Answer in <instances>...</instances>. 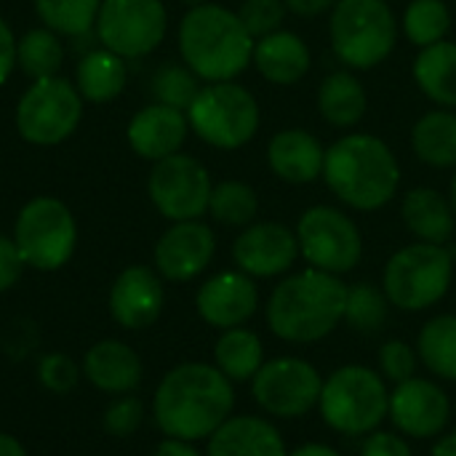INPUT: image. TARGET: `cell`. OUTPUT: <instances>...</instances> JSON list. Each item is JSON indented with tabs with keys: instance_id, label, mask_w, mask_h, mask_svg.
I'll return each mask as SVG.
<instances>
[{
	"instance_id": "1",
	"label": "cell",
	"mask_w": 456,
	"mask_h": 456,
	"mask_svg": "<svg viewBox=\"0 0 456 456\" xmlns=\"http://www.w3.org/2000/svg\"><path fill=\"white\" fill-rule=\"evenodd\" d=\"M232 382L208 363H179L155 387L152 419L166 438L203 441L232 417Z\"/></svg>"
},
{
	"instance_id": "2",
	"label": "cell",
	"mask_w": 456,
	"mask_h": 456,
	"mask_svg": "<svg viewBox=\"0 0 456 456\" xmlns=\"http://www.w3.org/2000/svg\"><path fill=\"white\" fill-rule=\"evenodd\" d=\"M347 286L323 270H305L275 286L267 302V326L278 339L310 345L345 321Z\"/></svg>"
},
{
	"instance_id": "3",
	"label": "cell",
	"mask_w": 456,
	"mask_h": 456,
	"mask_svg": "<svg viewBox=\"0 0 456 456\" xmlns=\"http://www.w3.org/2000/svg\"><path fill=\"white\" fill-rule=\"evenodd\" d=\"M323 176L342 203L358 211H374L393 200L401 171L393 150L382 139L353 134L326 150Z\"/></svg>"
},
{
	"instance_id": "4",
	"label": "cell",
	"mask_w": 456,
	"mask_h": 456,
	"mask_svg": "<svg viewBox=\"0 0 456 456\" xmlns=\"http://www.w3.org/2000/svg\"><path fill=\"white\" fill-rule=\"evenodd\" d=\"M179 48L195 75L222 83L246 69L254 56V37L238 13L203 3L182 19Z\"/></svg>"
},
{
	"instance_id": "5",
	"label": "cell",
	"mask_w": 456,
	"mask_h": 456,
	"mask_svg": "<svg viewBox=\"0 0 456 456\" xmlns=\"http://www.w3.org/2000/svg\"><path fill=\"white\" fill-rule=\"evenodd\" d=\"M318 409L331 430L342 436H369L385 422L390 393L377 371L366 366H342L323 382Z\"/></svg>"
},
{
	"instance_id": "6",
	"label": "cell",
	"mask_w": 456,
	"mask_h": 456,
	"mask_svg": "<svg viewBox=\"0 0 456 456\" xmlns=\"http://www.w3.org/2000/svg\"><path fill=\"white\" fill-rule=\"evenodd\" d=\"M454 278V259L444 246L414 243L393 254L385 267V294L393 307L419 313L438 305Z\"/></svg>"
},
{
	"instance_id": "7",
	"label": "cell",
	"mask_w": 456,
	"mask_h": 456,
	"mask_svg": "<svg viewBox=\"0 0 456 456\" xmlns=\"http://www.w3.org/2000/svg\"><path fill=\"white\" fill-rule=\"evenodd\" d=\"M334 53L355 67L369 69L385 61L395 45V16L385 0H337L331 13Z\"/></svg>"
},
{
	"instance_id": "8",
	"label": "cell",
	"mask_w": 456,
	"mask_h": 456,
	"mask_svg": "<svg viewBox=\"0 0 456 456\" xmlns=\"http://www.w3.org/2000/svg\"><path fill=\"white\" fill-rule=\"evenodd\" d=\"M13 243L27 267L40 273L61 270L77 246L75 216L56 198H35L16 216Z\"/></svg>"
},
{
	"instance_id": "9",
	"label": "cell",
	"mask_w": 456,
	"mask_h": 456,
	"mask_svg": "<svg viewBox=\"0 0 456 456\" xmlns=\"http://www.w3.org/2000/svg\"><path fill=\"white\" fill-rule=\"evenodd\" d=\"M187 112L192 131L219 150H235L246 144L259 128L256 99L243 86L230 80L200 88Z\"/></svg>"
},
{
	"instance_id": "10",
	"label": "cell",
	"mask_w": 456,
	"mask_h": 456,
	"mask_svg": "<svg viewBox=\"0 0 456 456\" xmlns=\"http://www.w3.org/2000/svg\"><path fill=\"white\" fill-rule=\"evenodd\" d=\"M80 118V91L64 77L35 80L16 107V128L32 144H59L77 128Z\"/></svg>"
},
{
	"instance_id": "11",
	"label": "cell",
	"mask_w": 456,
	"mask_h": 456,
	"mask_svg": "<svg viewBox=\"0 0 456 456\" xmlns=\"http://www.w3.org/2000/svg\"><path fill=\"white\" fill-rule=\"evenodd\" d=\"M302 256L323 273H350L363 254V240L355 222L331 206H315L302 214L297 227Z\"/></svg>"
},
{
	"instance_id": "12",
	"label": "cell",
	"mask_w": 456,
	"mask_h": 456,
	"mask_svg": "<svg viewBox=\"0 0 456 456\" xmlns=\"http://www.w3.org/2000/svg\"><path fill=\"white\" fill-rule=\"evenodd\" d=\"M321 390H323V379L318 369L302 358L267 361L251 379L254 401L270 417H281V419L305 417L313 406H318Z\"/></svg>"
},
{
	"instance_id": "13",
	"label": "cell",
	"mask_w": 456,
	"mask_h": 456,
	"mask_svg": "<svg viewBox=\"0 0 456 456\" xmlns=\"http://www.w3.org/2000/svg\"><path fill=\"white\" fill-rule=\"evenodd\" d=\"M96 32L107 51L123 59L144 56L166 35V8L160 0H104Z\"/></svg>"
},
{
	"instance_id": "14",
	"label": "cell",
	"mask_w": 456,
	"mask_h": 456,
	"mask_svg": "<svg viewBox=\"0 0 456 456\" xmlns=\"http://www.w3.org/2000/svg\"><path fill=\"white\" fill-rule=\"evenodd\" d=\"M150 198L155 208L171 222H190L206 214L211 200L208 171L190 155H168L155 163L150 182Z\"/></svg>"
},
{
	"instance_id": "15",
	"label": "cell",
	"mask_w": 456,
	"mask_h": 456,
	"mask_svg": "<svg viewBox=\"0 0 456 456\" xmlns=\"http://www.w3.org/2000/svg\"><path fill=\"white\" fill-rule=\"evenodd\" d=\"M387 417L409 438H436L449 425L452 401L436 382L411 377L390 393Z\"/></svg>"
},
{
	"instance_id": "16",
	"label": "cell",
	"mask_w": 456,
	"mask_h": 456,
	"mask_svg": "<svg viewBox=\"0 0 456 456\" xmlns=\"http://www.w3.org/2000/svg\"><path fill=\"white\" fill-rule=\"evenodd\" d=\"M107 305H110L112 321L120 329L144 331L163 313V305H166L163 281L155 270L144 265H131L115 278Z\"/></svg>"
},
{
	"instance_id": "17",
	"label": "cell",
	"mask_w": 456,
	"mask_h": 456,
	"mask_svg": "<svg viewBox=\"0 0 456 456\" xmlns=\"http://www.w3.org/2000/svg\"><path fill=\"white\" fill-rule=\"evenodd\" d=\"M216 240L214 232L198 219L176 222L166 230L155 246V267L158 275L174 283H184L198 278L214 259Z\"/></svg>"
},
{
	"instance_id": "18",
	"label": "cell",
	"mask_w": 456,
	"mask_h": 456,
	"mask_svg": "<svg viewBox=\"0 0 456 456\" xmlns=\"http://www.w3.org/2000/svg\"><path fill=\"white\" fill-rule=\"evenodd\" d=\"M297 256H299L297 235L278 222L251 224L238 235L232 246L235 265L240 267V273L251 278H275L286 273Z\"/></svg>"
},
{
	"instance_id": "19",
	"label": "cell",
	"mask_w": 456,
	"mask_h": 456,
	"mask_svg": "<svg viewBox=\"0 0 456 456\" xmlns=\"http://www.w3.org/2000/svg\"><path fill=\"white\" fill-rule=\"evenodd\" d=\"M198 315L214 329L243 326L259 307V291L246 273H219L208 278L195 297Z\"/></svg>"
},
{
	"instance_id": "20",
	"label": "cell",
	"mask_w": 456,
	"mask_h": 456,
	"mask_svg": "<svg viewBox=\"0 0 456 456\" xmlns=\"http://www.w3.org/2000/svg\"><path fill=\"white\" fill-rule=\"evenodd\" d=\"M83 377L86 382L104 395H128L136 393L144 377L142 358L136 350L120 339L94 342L83 355Z\"/></svg>"
},
{
	"instance_id": "21",
	"label": "cell",
	"mask_w": 456,
	"mask_h": 456,
	"mask_svg": "<svg viewBox=\"0 0 456 456\" xmlns=\"http://www.w3.org/2000/svg\"><path fill=\"white\" fill-rule=\"evenodd\" d=\"M187 136V118L168 104H152L134 115L128 123V142L136 155L147 160H163L174 155Z\"/></svg>"
},
{
	"instance_id": "22",
	"label": "cell",
	"mask_w": 456,
	"mask_h": 456,
	"mask_svg": "<svg viewBox=\"0 0 456 456\" xmlns=\"http://www.w3.org/2000/svg\"><path fill=\"white\" fill-rule=\"evenodd\" d=\"M206 456H286L278 428L262 417H230L208 438Z\"/></svg>"
},
{
	"instance_id": "23",
	"label": "cell",
	"mask_w": 456,
	"mask_h": 456,
	"mask_svg": "<svg viewBox=\"0 0 456 456\" xmlns=\"http://www.w3.org/2000/svg\"><path fill=\"white\" fill-rule=\"evenodd\" d=\"M267 160H270V168L281 179L305 184L323 174L326 150L313 134L291 128V131H281L273 136L267 147Z\"/></svg>"
},
{
	"instance_id": "24",
	"label": "cell",
	"mask_w": 456,
	"mask_h": 456,
	"mask_svg": "<svg viewBox=\"0 0 456 456\" xmlns=\"http://www.w3.org/2000/svg\"><path fill=\"white\" fill-rule=\"evenodd\" d=\"M254 64L270 80L281 86L299 83L310 69V51L294 32H273L254 45Z\"/></svg>"
},
{
	"instance_id": "25",
	"label": "cell",
	"mask_w": 456,
	"mask_h": 456,
	"mask_svg": "<svg viewBox=\"0 0 456 456\" xmlns=\"http://www.w3.org/2000/svg\"><path fill=\"white\" fill-rule=\"evenodd\" d=\"M403 222L406 227L422 240V243H436L444 246L454 235V208L452 203L430 190V187H417L403 198Z\"/></svg>"
},
{
	"instance_id": "26",
	"label": "cell",
	"mask_w": 456,
	"mask_h": 456,
	"mask_svg": "<svg viewBox=\"0 0 456 456\" xmlns=\"http://www.w3.org/2000/svg\"><path fill=\"white\" fill-rule=\"evenodd\" d=\"M214 366L230 379V382H248L256 377V371L265 366V347L262 339L243 329H227L214 345Z\"/></svg>"
},
{
	"instance_id": "27",
	"label": "cell",
	"mask_w": 456,
	"mask_h": 456,
	"mask_svg": "<svg viewBox=\"0 0 456 456\" xmlns=\"http://www.w3.org/2000/svg\"><path fill=\"white\" fill-rule=\"evenodd\" d=\"M414 77L433 102L456 107V43L438 40L422 48L414 61Z\"/></svg>"
},
{
	"instance_id": "28",
	"label": "cell",
	"mask_w": 456,
	"mask_h": 456,
	"mask_svg": "<svg viewBox=\"0 0 456 456\" xmlns=\"http://www.w3.org/2000/svg\"><path fill=\"white\" fill-rule=\"evenodd\" d=\"M126 86L123 56L112 51H91L77 64V91L88 102H110Z\"/></svg>"
},
{
	"instance_id": "29",
	"label": "cell",
	"mask_w": 456,
	"mask_h": 456,
	"mask_svg": "<svg viewBox=\"0 0 456 456\" xmlns=\"http://www.w3.org/2000/svg\"><path fill=\"white\" fill-rule=\"evenodd\" d=\"M414 152L438 168L456 166V115L446 110L428 112L411 134Z\"/></svg>"
},
{
	"instance_id": "30",
	"label": "cell",
	"mask_w": 456,
	"mask_h": 456,
	"mask_svg": "<svg viewBox=\"0 0 456 456\" xmlns=\"http://www.w3.org/2000/svg\"><path fill=\"white\" fill-rule=\"evenodd\" d=\"M318 107L331 126H355L366 112V91L350 72H334L321 86Z\"/></svg>"
},
{
	"instance_id": "31",
	"label": "cell",
	"mask_w": 456,
	"mask_h": 456,
	"mask_svg": "<svg viewBox=\"0 0 456 456\" xmlns=\"http://www.w3.org/2000/svg\"><path fill=\"white\" fill-rule=\"evenodd\" d=\"M417 353L441 379L456 382V315H436L419 331Z\"/></svg>"
},
{
	"instance_id": "32",
	"label": "cell",
	"mask_w": 456,
	"mask_h": 456,
	"mask_svg": "<svg viewBox=\"0 0 456 456\" xmlns=\"http://www.w3.org/2000/svg\"><path fill=\"white\" fill-rule=\"evenodd\" d=\"M387 294L379 291L371 283H355L347 289V305H345V321L358 334H379L387 323Z\"/></svg>"
},
{
	"instance_id": "33",
	"label": "cell",
	"mask_w": 456,
	"mask_h": 456,
	"mask_svg": "<svg viewBox=\"0 0 456 456\" xmlns=\"http://www.w3.org/2000/svg\"><path fill=\"white\" fill-rule=\"evenodd\" d=\"M16 56H19V64L21 69L35 77V80H43V77H56V69L61 67V43L53 32L48 29H32L27 32L19 45H16Z\"/></svg>"
},
{
	"instance_id": "34",
	"label": "cell",
	"mask_w": 456,
	"mask_h": 456,
	"mask_svg": "<svg viewBox=\"0 0 456 456\" xmlns=\"http://www.w3.org/2000/svg\"><path fill=\"white\" fill-rule=\"evenodd\" d=\"M256 192L243 182H222L211 190L208 211L216 222L230 227H243L256 216Z\"/></svg>"
},
{
	"instance_id": "35",
	"label": "cell",
	"mask_w": 456,
	"mask_h": 456,
	"mask_svg": "<svg viewBox=\"0 0 456 456\" xmlns=\"http://www.w3.org/2000/svg\"><path fill=\"white\" fill-rule=\"evenodd\" d=\"M40 19L61 35H83L99 16L102 0H35Z\"/></svg>"
},
{
	"instance_id": "36",
	"label": "cell",
	"mask_w": 456,
	"mask_h": 456,
	"mask_svg": "<svg viewBox=\"0 0 456 456\" xmlns=\"http://www.w3.org/2000/svg\"><path fill=\"white\" fill-rule=\"evenodd\" d=\"M449 27H452V13L444 0H414L406 8L403 29H406L409 40L422 48L444 40Z\"/></svg>"
},
{
	"instance_id": "37",
	"label": "cell",
	"mask_w": 456,
	"mask_h": 456,
	"mask_svg": "<svg viewBox=\"0 0 456 456\" xmlns=\"http://www.w3.org/2000/svg\"><path fill=\"white\" fill-rule=\"evenodd\" d=\"M195 77L179 67V64H163L152 77V94L158 96V104H168L176 110H190V104L198 96Z\"/></svg>"
},
{
	"instance_id": "38",
	"label": "cell",
	"mask_w": 456,
	"mask_h": 456,
	"mask_svg": "<svg viewBox=\"0 0 456 456\" xmlns=\"http://www.w3.org/2000/svg\"><path fill=\"white\" fill-rule=\"evenodd\" d=\"M37 382L51 395H67L77 387L83 369L67 353H48L37 361Z\"/></svg>"
},
{
	"instance_id": "39",
	"label": "cell",
	"mask_w": 456,
	"mask_h": 456,
	"mask_svg": "<svg viewBox=\"0 0 456 456\" xmlns=\"http://www.w3.org/2000/svg\"><path fill=\"white\" fill-rule=\"evenodd\" d=\"M142 422H144V403L134 393L115 395L107 403L104 414H102V428L112 438H128V436H134L142 428Z\"/></svg>"
},
{
	"instance_id": "40",
	"label": "cell",
	"mask_w": 456,
	"mask_h": 456,
	"mask_svg": "<svg viewBox=\"0 0 456 456\" xmlns=\"http://www.w3.org/2000/svg\"><path fill=\"white\" fill-rule=\"evenodd\" d=\"M283 13H286L283 0H246L238 11V19L243 21L251 37H265L281 27Z\"/></svg>"
},
{
	"instance_id": "41",
	"label": "cell",
	"mask_w": 456,
	"mask_h": 456,
	"mask_svg": "<svg viewBox=\"0 0 456 456\" xmlns=\"http://www.w3.org/2000/svg\"><path fill=\"white\" fill-rule=\"evenodd\" d=\"M379 366H382V374L387 379L401 385L417 374V353H414V347H409L401 339L385 342L379 350Z\"/></svg>"
},
{
	"instance_id": "42",
	"label": "cell",
	"mask_w": 456,
	"mask_h": 456,
	"mask_svg": "<svg viewBox=\"0 0 456 456\" xmlns=\"http://www.w3.org/2000/svg\"><path fill=\"white\" fill-rule=\"evenodd\" d=\"M24 259L16 248V243L11 238H3L0 235V294L13 289L21 278V270H24Z\"/></svg>"
},
{
	"instance_id": "43",
	"label": "cell",
	"mask_w": 456,
	"mask_h": 456,
	"mask_svg": "<svg viewBox=\"0 0 456 456\" xmlns=\"http://www.w3.org/2000/svg\"><path fill=\"white\" fill-rule=\"evenodd\" d=\"M361 456H414L411 446L395 433H369L361 446Z\"/></svg>"
},
{
	"instance_id": "44",
	"label": "cell",
	"mask_w": 456,
	"mask_h": 456,
	"mask_svg": "<svg viewBox=\"0 0 456 456\" xmlns=\"http://www.w3.org/2000/svg\"><path fill=\"white\" fill-rule=\"evenodd\" d=\"M13 64H16V40L11 35L8 24L0 19V86L8 80Z\"/></svg>"
},
{
	"instance_id": "45",
	"label": "cell",
	"mask_w": 456,
	"mask_h": 456,
	"mask_svg": "<svg viewBox=\"0 0 456 456\" xmlns=\"http://www.w3.org/2000/svg\"><path fill=\"white\" fill-rule=\"evenodd\" d=\"M152 456H200V452L190 444V441H179V438H163Z\"/></svg>"
},
{
	"instance_id": "46",
	"label": "cell",
	"mask_w": 456,
	"mask_h": 456,
	"mask_svg": "<svg viewBox=\"0 0 456 456\" xmlns=\"http://www.w3.org/2000/svg\"><path fill=\"white\" fill-rule=\"evenodd\" d=\"M337 0H286V8H291L299 16H318L326 8H331Z\"/></svg>"
},
{
	"instance_id": "47",
	"label": "cell",
	"mask_w": 456,
	"mask_h": 456,
	"mask_svg": "<svg viewBox=\"0 0 456 456\" xmlns=\"http://www.w3.org/2000/svg\"><path fill=\"white\" fill-rule=\"evenodd\" d=\"M0 456H29L24 444L11 436V433H0Z\"/></svg>"
},
{
	"instance_id": "48",
	"label": "cell",
	"mask_w": 456,
	"mask_h": 456,
	"mask_svg": "<svg viewBox=\"0 0 456 456\" xmlns=\"http://www.w3.org/2000/svg\"><path fill=\"white\" fill-rule=\"evenodd\" d=\"M286 456H342L337 449L326 446V444H307V446H299L297 452Z\"/></svg>"
},
{
	"instance_id": "49",
	"label": "cell",
	"mask_w": 456,
	"mask_h": 456,
	"mask_svg": "<svg viewBox=\"0 0 456 456\" xmlns=\"http://www.w3.org/2000/svg\"><path fill=\"white\" fill-rule=\"evenodd\" d=\"M433 456H456V433L441 438L433 449Z\"/></svg>"
},
{
	"instance_id": "50",
	"label": "cell",
	"mask_w": 456,
	"mask_h": 456,
	"mask_svg": "<svg viewBox=\"0 0 456 456\" xmlns=\"http://www.w3.org/2000/svg\"><path fill=\"white\" fill-rule=\"evenodd\" d=\"M452 208H454V214H456V176H454V182H452Z\"/></svg>"
},
{
	"instance_id": "51",
	"label": "cell",
	"mask_w": 456,
	"mask_h": 456,
	"mask_svg": "<svg viewBox=\"0 0 456 456\" xmlns=\"http://www.w3.org/2000/svg\"><path fill=\"white\" fill-rule=\"evenodd\" d=\"M182 3H187V5H192V8H195V5H203L206 0H182Z\"/></svg>"
}]
</instances>
